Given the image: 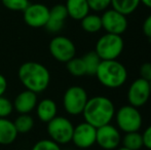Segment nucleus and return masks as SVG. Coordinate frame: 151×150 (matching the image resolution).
I'll return each instance as SVG.
<instances>
[{
  "label": "nucleus",
  "mask_w": 151,
  "mask_h": 150,
  "mask_svg": "<svg viewBox=\"0 0 151 150\" xmlns=\"http://www.w3.org/2000/svg\"><path fill=\"white\" fill-rule=\"evenodd\" d=\"M115 105L109 98L96 96L88 100L82 111V115L84 121L98 128L105 124L111 123L115 115Z\"/></svg>",
  "instance_id": "obj_1"
},
{
  "label": "nucleus",
  "mask_w": 151,
  "mask_h": 150,
  "mask_svg": "<svg viewBox=\"0 0 151 150\" xmlns=\"http://www.w3.org/2000/svg\"><path fill=\"white\" fill-rule=\"evenodd\" d=\"M18 76L24 88L35 94L44 92L50 83V73L48 69L44 65L33 61L21 65Z\"/></svg>",
  "instance_id": "obj_2"
},
{
  "label": "nucleus",
  "mask_w": 151,
  "mask_h": 150,
  "mask_svg": "<svg viewBox=\"0 0 151 150\" xmlns=\"http://www.w3.org/2000/svg\"><path fill=\"white\" fill-rule=\"evenodd\" d=\"M95 75L103 86L115 90L127 82L129 73L125 66L119 61L107 60L101 61Z\"/></svg>",
  "instance_id": "obj_3"
},
{
  "label": "nucleus",
  "mask_w": 151,
  "mask_h": 150,
  "mask_svg": "<svg viewBox=\"0 0 151 150\" xmlns=\"http://www.w3.org/2000/svg\"><path fill=\"white\" fill-rule=\"evenodd\" d=\"M115 122L117 128L121 132H139L143 124V117L137 107L132 105H123L115 111Z\"/></svg>",
  "instance_id": "obj_4"
},
{
  "label": "nucleus",
  "mask_w": 151,
  "mask_h": 150,
  "mask_svg": "<svg viewBox=\"0 0 151 150\" xmlns=\"http://www.w3.org/2000/svg\"><path fill=\"white\" fill-rule=\"evenodd\" d=\"M124 42L121 35L106 33L98 39L95 52L102 61L116 60L122 54Z\"/></svg>",
  "instance_id": "obj_5"
},
{
  "label": "nucleus",
  "mask_w": 151,
  "mask_h": 150,
  "mask_svg": "<svg viewBox=\"0 0 151 150\" xmlns=\"http://www.w3.org/2000/svg\"><path fill=\"white\" fill-rule=\"evenodd\" d=\"M46 131L50 140L59 145H65L71 142L74 126L67 117L57 115L50 122H47Z\"/></svg>",
  "instance_id": "obj_6"
},
{
  "label": "nucleus",
  "mask_w": 151,
  "mask_h": 150,
  "mask_svg": "<svg viewBox=\"0 0 151 150\" xmlns=\"http://www.w3.org/2000/svg\"><path fill=\"white\" fill-rule=\"evenodd\" d=\"M88 100L86 90L79 85H72L66 90L63 96V106L65 111L70 115L82 114Z\"/></svg>",
  "instance_id": "obj_7"
},
{
  "label": "nucleus",
  "mask_w": 151,
  "mask_h": 150,
  "mask_svg": "<svg viewBox=\"0 0 151 150\" xmlns=\"http://www.w3.org/2000/svg\"><path fill=\"white\" fill-rule=\"evenodd\" d=\"M50 52L55 60L60 63H67L75 57L76 47L71 39L65 36H56L50 42Z\"/></svg>",
  "instance_id": "obj_8"
},
{
  "label": "nucleus",
  "mask_w": 151,
  "mask_h": 150,
  "mask_svg": "<svg viewBox=\"0 0 151 150\" xmlns=\"http://www.w3.org/2000/svg\"><path fill=\"white\" fill-rule=\"evenodd\" d=\"M150 97L151 92L149 81L140 77L138 79L134 80L129 84L127 94V98L129 105L140 108V107L147 104Z\"/></svg>",
  "instance_id": "obj_9"
},
{
  "label": "nucleus",
  "mask_w": 151,
  "mask_h": 150,
  "mask_svg": "<svg viewBox=\"0 0 151 150\" xmlns=\"http://www.w3.org/2000/svg\"><path fill=\"white\" fill-rule=\"evenodd\" d=\"M101 20L102 29H104L107 33H111V34L121 35L127 31V26H129L127 16L120 14L113 8L104 10Z\"/></svg>",
  "instance_id": "obj_10"
},
{
  "label": "nucleus",
  "mask_w": 151,
  "mask_h": 150,
  "mask_svg": "<svg viewBox=\"0 0 151 150\" xmlns=\"http://www.w3.org/2000/svg\"><path fill=\"white\" fill-rule=\"evenodd\" d=\"M96 143L104 150H115L121 143L120 131L111 123L97 128Z\"/></svg>",
  "instance_id": "obj_11"
},
{
  "label": "nucleus",
  "mask_w": 151,
  "mask_h": 150,
  "mask_svg": "<svg viewBox=\"0 0 151 150\" xmlns=\"http://www.w3.org/2000/svg\"><path fill=\"white\" fill-rule=\"evenodd\" d=\"M96 136L97 128L86 121H83L74 126L71 142L78 148L88 149L96 144Z\"/></svg>",
  "instance_id": "obj_12"
},
{
  "label": "nucleus",
  "mask_w": 151,
  "mask_h": 150,
  "mask_svg": "<svg viewBox=\"0 0 151 150\" xmlns=\"http://www.w3.org/2000/svg\"><path fill=\"white\" fill-rule=\"evenodd\" d=\"M24 21L32 28L45 27L50 16V8L41 3L29 4L24 10Z\"/></svg>",
  "instance_id": "obj_13"
},
{
  "label": "nucleus",
  "mask_w": 151,
  "mask_h": 150,
  "mask_svg": "<svg viewBox=\"0 0 151 150\" xmlns=\"http://www.w3.org/2000/svg\"><path fill=\"white\" fill-rule=\"evenodd\" d=\"M38 103L37 94L31 90H25L16 97L12 102L14 110L20 114H29L36 108Z\"/></svg>",
  "instance_id": "obj_14"
},
{
  "label": "nucleus",
  "mask_w": 151,
  "mask_h": 150,
  "mask_svg": "<svg viewBox=\"0 0 151 150\" xmlns=\"http://www.w3.org/2000/svg\"><path fill=\"white\" fill-rule=\"evenodd\" d=\"M68 18L67 9L64 4H57L50 9V16L46 22L45 28L48 32L57 33L64 27L66 19Z\"/></svg>",
  "instance_id": "obj_15"
},
{
  "label": "nucleus",
  "mask_w": 151,
  "mask_h": 150,
  "mask_svg": "<svg viewBox=\"0 0 151 150\" xmlns=\"http://www.w3.org/2000/svg\"><path fill=\"white\" fill-rule=\"evenodd\" d=\"M57 112H58V107L56 102L52 99H42L36 105V114L38 119L45 123L56 117Z\"/></svg>",
  "instance_id": "obj_16"
},
{
  "label": "nucleus",
  "mask_w": 151,
  "mask_h": 150,
  "mask_svg": "<svg viewBox=\"0 0 151 150\" xmlns=\"http://www.w3.org/2000/svg\"><path fill=\"white\" fill-rule=\"evenodd\" d=\"M68 17L76 21H81L90 14L88 0H67L65 4Z\"/></svg>",
  "instance_id": "obj_17"
},
{
  "label": "nucleus",
  "mask_w": 151,
  "mask_h": 150,
  "mask_svg": "<svg viewBox=\"0 0 151 150\" xmlns=\"http://www.w3.org/2000/svg\"><path fill=\"white\" fill-rule=\"evenodd\" d=\"M18 131L14 121L6 117L0 118V145H10L16 141Z\"/></svg>",
  "instance_id": "obj_18"
},
{
  "label": "nucleus",
  "mask_w": 151,
  "mask_h": 150,
  "mask_svg": "<svg viewBox=\"0 0 151 150\" xmlns=\"http://www.w3.org/2000/svg\"><path fill=\"white\" fill-rule=\"evenodd\" d=\"M140 3V0H111L112 8L124 16L133 14L139 7Z\"/></svg>",
  "instance_id": "obj_19"
},
{
  "label": "nucleus",
  "mask_w": 151,
  "mask_h": 150,
  "mask_svg": "<svg viewBox=\"0 0 151 150\" xmlns=\"http://www.w3.org/2000/svg\"><path fill=\"white\" fill-rule=\"evenodd\" d=\"M81 28L88 33H97L102 29L101 17L95 14H88L81 21Z\"/></svg>",
  "instance_id": "obj_20"
},
{
  "label": "nucleus",
  "mask_w": 151,
  "mask_h": 150,
  "mask_svg": "<svg viewBox=\"0 0 151 150\" xmlns=\"http://www.w3.org/2000/svg\"><path fill=\"white\" fill-rule=\"evenodd\" d=\"M121 143L123 147L131 150H140L143 147V138L139 132L125 133L123 138H121Z\"/></svg>",
  "instance_id": "obj_21"
},
{
  "label": "nucleus",
  "mask_w": 151,
  "mask_h": 150,
  "mask_svg": "<svg viewBox=\"0 0 151 150\" xmlns=\"http://www.w3.org/2000/svg\"><path fill=\"white\" fill-rule=\"evenodd\" d=\"M83 60L84 66H86V71L88 75H95L96 72L98 70L100 63H101V59L97 55V52H88V54H86L82 57Z\"/></svg>",
  "instance_id": "obj_22"
},
{
  "label": "nucleus",
  "mask_w": 151,
  "mask_h": 150,
  "mask_svg": "<svg viewBox=\"0 0 151 150\" xmlns=\"http://www.w3.org/2000/svg\"><path fill=\"white\" fill-rule=\"evenodd\" d=\"M17 131L20 134L30 132L34 126V119L30 114H20L14 121Z\"/></svg>",
  "instance_id": "obj_23"
},
{
  "label": "nucleus",
  "mask_w": 151,
  "mask_h": 150,
  "mask_svg": "<svg viewBox=\"0 0 151 150\" xmlns=\"http://www.w3.org/2000/svg\"><path fill=\"white\" fill-rule=\"evenodd\" d=\"M67 64V70L71 75L75 76V77H80L86 74V66L82 58H76L74 57L73 59L66 63Z\"/></svg>",
  "instance_id": "obj_24"
},
{
  "label": "nucleus",
  "mask_w": 151,
  "mask_h": 150,
  "mask_svg": "<svg viewBox=\"0 0 151 150\" xmlns=\"http://www.w3.org/2000/svg\"><path fill=\"white\" fill-rule=\"evenodd\" d=\"M2 4L7 9L14 11H24L29 5V0H1Z\"/></svg>",
  "instance_id": "obj_25"
},
{
  "label": "nucleus",
  "mask_w": 151,
  "mask_h": 150,
  "mask_svg": "<svg viewBox=\"0 0 151 150\" xmlns=\"http://www.w3.org/2000/svg\"><path fill=\"white\" fill-rule=\"evenodd\" d=\"M31 150H62L60 145L50 139H42L34 144Z\"/></svg>",
  "instance_id": "obj_26"
},
{
  "label": "nucleus",
  "mask_w": 151,
  "mask_h": 150,
  "mask_svg": "<svg viewBox=\"0 0 151 150\" xmlns=\"http://www.w3.org/2000/svg\"><path fill=\"white\" fill-rule=\"evenodd\" d=\"M14 111V105L10 100L4 96H0V118L8 117Z\"/></svg>",
  "instance_id": "obj_27"
},
{
  "label": "nucleus",
  "mask_w": 151,
  "mask_h": 150,
  "mask_svg": "<svg viewBox=\"0 0 151 150\" xmlns=\"http://www.w3.org/2000/svg\"><path fill=\"white\" fill-rule=\"evenodd\" d=\"M88 3L93 11H104L111 5V0H88Z\"/></svg>",
  "instance_id": "obj_28"
},
{
  "label": "nucleus",
  "mask_w": 151,
  "mask_h": 150,
  "mask_svg": "<svg viewBox=\"0 0 151 150\" xmlns=\"http://www.w3.org/2000/svg\"><path fill=\"white\" fill-rule=\"evenodd\" d=\"M140 76L143 79L151 81V63H144L140 68Z\"/></svg>",
  "instance_id": "obj_29"
},
{
  "label": "nucleus",
  "mask_w": 151,
  "mask_h": 150,
  "mask_svg": "<svg viewBox=\"0 0 151 150\" xmlns=\"http://www.w3.org/2000/svg\"><path fill=\"white\" fill-rule=\"evenodd\" d=\"M142 138H143V146L151 150V124L145 128L142 134Z\"/></svg>",
  "instance_id": "obj_30"
},
{
  "label": "nucleus",
  "mask_w": 151,
  "mask_h": 150,
  "mask_svg": "<svg viewBox=\"0 0 151 150\" xmlns=\"http://www.w3.org/2000/svg\"><path fill=\"white\" fill-rule=\"evenodd\" d=\"M142 30H143V33L145 34V36H147L148 38H150L151 39V14L145 19V21L143 22Z\"/></svg>",
  "instance_id": "obj_31"
},
{
  "label": "nucleus",
  "mask_w": 151,
  "mask_h": 150,
  "mask_svg": "<svg viewBox=\"0 0 151 150\" xmlns=\"http://www.w3.org/2000/svg\"><path fill=\"white\" fill-rule=\"evenodd\" d=\"M6 90H7V80L4 77V75L0 73V96H3Z\"/></svg>",
  "instance_id": "obj_32"
},
{
  "label": "nucleus",
  "mask_w": 151,
  "mask_h": 150,
  "mask_svg": "<svg viewBox=\"0 0 151 150\" xmlns=\"http://www.w3.org/2000/svg\"><path fill=\"white\" fill-rule=\"evenodd\" d=\"M140 2H141L142 4H144L146 7L151 9V0H140Z\"/></svg>",
  "instance_id": "obj_33"
},
{
  "label": "nucleus",
  "mask_w": 151,
  "mask_h": 150,
  "mask_svg": "<svg viewBox=\"0 0 151 150\" xmlns=\"http://www.w3.org/2000/svg\"><path fill=\"white\" fill-rule=\"evenodd\" d=\"M115 150H131V149L127 148V147H123V146H121V147H118V148H116Z\"/></svg>",
  "instance_id": "obj_34"
},
{
  "label": "nucleus",
  "mask_w": 151,
  "mask_h": 150,
  "mask_svg": "<svg viewBox=\"0 0 151 150\" xmlns=\"http://www.w3.org/2000/svg\"><path fill=\"white\" fill-rule=\"evenodd\" d=\"M149 84H150V92H151V81H149Z\"/></svg>",
  "instance_id": "obj_35"
}]
</instances>
